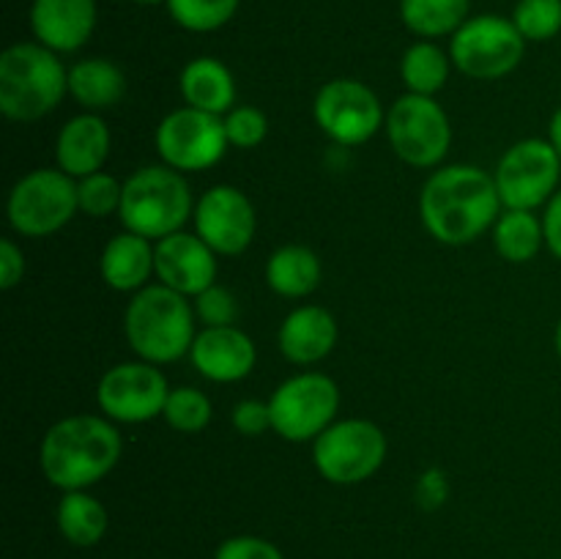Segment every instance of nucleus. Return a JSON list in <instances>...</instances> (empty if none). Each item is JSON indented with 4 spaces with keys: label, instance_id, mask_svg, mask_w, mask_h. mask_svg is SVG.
Listing matches in <instances>:
<instances>
[{
    "label": "nucleus",
    "instance_id": "nucleus-1",
    "mask_svg": "<svg viewBox=\"0 0 561 559\" xmlns=\"http://www.w3.org/2000/svg\"><path fill=\"white\" fill-rule=\"evenodd\" d=\"M502 212L504 203L496 181L474 164H449L436 170L420 192L422 225L433 239L449 247L477 241L496 225Z\"/></svg>",
    "mask_w": 561,
    "mask_h": 559
},
{
    "label": "nucleus",
    "instance_id": "nucleus-2",
    "mask_svg": "<svg viewBox=\"0 0 561 559\" xmlns=\"http://www.w3.org/2000/svg\"><path fill=\"white\" fill-rule=\"evenodd\" d=\"M121 449L124 444L113 420L75 414L44 433L38 464L44 477L60 491H88L115 469Z\"/></svg>",
    "mask_w": 561,
    "mask_h": 559
},
{
    "label": "nucleus",
    "instance_id": "nucleus-3",
    "mask_svg": "<svg viewBox=\"0 0 561 559\" xmlns=\"http://www.w3.org/2000/svg\"><path fill=\"white\" fill-rule=\"evenodd\" d=\"M124 332L140 360L168 365L192 351L197 338L195 305L168 285H146L126 307Z\"/></svg>",
    "mask_w": 561,
    "mask_h": 559
},
{
    "label": "nucleus",
    "instance_id": "nucleus-4",
    "mask_svg": "<svg viewBox=\"0 0 561 559\" xmlns=\"http://www.w3.org/2000/svg\"><path fill=\"white\" fill-rule=\"evenodd\" d=\"M69 93V69L38 42L11 44L0 55V113L31 124L53 113Z\"/></svg>",
    "mask_w": 561,
    "mask_h": 559
},
{
    "label": "nucleus",
    "instance_id": "nucleus-5",
    "mask_svg": "<svg viewBox=\"0 0 561 559\" xmlns=\"http://www.w3.org/2000/svg\"><path fill=\"white\" fill-rule=\"evenodd\" d=\"M118 217L131 233L159 241L179 233L186 219L195 217V201L179 170L168 164H148L124 181Z\"/></svg>",
    "mask_w": 561,
    "mask_h": 559
},
{
    "label": "nucleus",
    "instance_id": "nucleus-6",
    "mask_svg": "<svg viewBox=\"0 0 561 559\" xmlns=\"http://www.w3.org/2000/svg\"><path fill=\"white\" fill-rule=\"evenodd\" d=\"M80 212L77 179L60 168H38L22 175L9 192V225L27 239L58 233Z\"/></svg>",
    "mask_w": 561,
    "mask_h": 559
},
{
    "label": "nucleus",
    "instance_id": "nucleus-7",
    "mask_svg": "<svg viewBox=\"0 0 561 559\" xmlns=\"http://www.w3.org/2000/svg\"><path fill=\"white\" fill-rule=\"evenodd\" d=\"M387 460V436L370 420L332 422L312 442V464L334 486H356L376 475Z\"/></svg>",
    "mask_w": 561,
    "mask_h": 559
},
{
    "label": "nucleus",
    "instance_id": "nucleus-8",
    "mask_svg": "<svg viewBox=\"0 0 561 559\" xmlns=\"http://www.w3.org/2000/svg\"><path fill=\"white\" fill-rule=\"evenodd\" d=\"M526 38L513 20L480 14L466 20L449 42V58L471 80H502L520 66Z\"/></svg>",
    "mask_w": 561,
    "mask_h": 559
},
{
    "label": "nucleus",
    "instance_id": "nucleus-9",
    "mask_svg": "<svg viewBox=\"0 0 561 559\" xmlns=\"http://www.w3.org/2000/svg\"><path fill=\"white\" fill-rule=\"evenodd\" d=\"M340 389L327 373H299L279 384L268 398L272 431L285 442H316L334 422Z\"/></svg>",
    "mask_w": 561,
    "mask_h": 559
},
{
    "label": "nucleus",
    "instance_id": "nucleus-10",
    "mask_svg": "<svg viewBox=\"0 0 561 559\" xmlns=\"http://www.w3.org/2000/svg\"><path fill=\"white\" fill-rule=\"evenodd\" d=\"M389 146L411 168H436L453 146V126L433 96L403 93L383 121Z\"/></svg>",
    "mask_w": 561,
    "mask_h": 559
},
{
    "label": "nucleus",
    "instance_id": "nucleus-11",
    "mask_svg": "<svg viewBox=\"0 0 561 559\" xmlns=\"http://www.w3.org/2000/svg\"><path fill=\"white\" fill-rule=\"evenodd\" d=\"M559 179L561 157L553 142L542 137H526L507 148L493 173L504 208L524 212L548 206V201L559 192Z\"/></svg>",
    "mask_w": 561,
    "mask_h": 559
},
{
    "label": "nucleus",
    "instance_id": "nucleus-12",
    "mask_svg": "<svg viewBox=\"0 0 561 559\" xmlns=\"http://www.w3.org/2000/svg\"><path fill=\"white\" fill-rule=\"evenodd\" d=\"M153 140L162 162L179 173L214 168L230 146L222 115L203 113L195 107H179L164 115Z\"/></svg>",
    "mask_w": 561,
    "mask_h": 559
},
{
    "label": "nucleus",
    "instance_id": "nucleus-13",
    "mask_svg": "<svg viewBox=\"0 0 561 559\" xmlns=\"http://www.w3.org/2000/svg\"><path fill=\"white\" fill-rule=\"evenodd\" d=\"M312 115L329 140L348 148L365 146L387 121L381 99L373 93V88L348 77L327 82L316 93Z\"/></svg>",
    "mask_w": 561,
    "mask_h": 559
},
{
    "label": "nucleus",
    "instance_id": "nucleus-14",
    "mask_svg": "<svg viewBox=\"0 0 561 559\" xmlns=\"http://www.w3.org/2000/svg\"><path fill=\"white\" fill-rule=\"evenodd\" d=\"M168 395V378L157 365L146 360L121 362L99 378L96 403L107 420L137 425L162 417Z\"/></svg>",
    "mask_w": 561,
    "mask_h": 559
},
{
    "label": "nucleus",
    "instance_id": "nucleus-15",
    "mask_svg": "<svg viewBox=\"0 0 561 559\" xmlns=\"http://www.w3.org/2000/svg\"><path fill=\"white\" fill-rule=\"evenodd\" d=\"M195 233L217 255H241L252 244L257 230L255 206L250 197L230 184H217L203 192L195 203Z\"/></svg>",
    "mask_w": 561,
    "mask_h": 559
},
{
    "label": "nucleus",
    "instance_id": "nucleus-16",
    "mask_svg": "<svg viewBox=\"0 0 561 559\" xmlns=\"http://www.w3.org/2000/svg\"><path fill=\"white\" fill-rule=\"evenodd\" d=\"M153 261L159 283L192 299L217 283V252L197 233L179 230L153 241Z\"/></svg>",
    "mask_w": 561,
    "mask_h": 559
},
{
    "label": "nucleus",
    "instance_id": "nucleus-17",
    "mask_svg": "<svg viewBox=\"0 0 561 559\" xmlns=\"http://www.w3.org/2000/svg\"><path fill=\"white\" fill-rule=\"evenodd\" d=\"M190 360L208 381L233 384L250 376L257 351L250 334L239 327H203L192 343Z\"/></svg>",
    "mask_w": 561,
    "mask_h": 559
},
{
    "label": "nucleus",
    "instance_id": "nucleus-18",
    "mask_svg": "<svg viewBox=\"0 0 561 559\" xmlns=\"http://www.w3.org/2000/svg\"><path fill=\"white\" fill-rule=\"evenodd\" d=\"M96 27V0H33L31 31L53 53H77Z\"/></svg>",
    "mask_w": 561,
    "mask_h": 559
},
{
    "label": "nucleus",
    "instance_id": "nucleus-19",
    "mask_svg": "<svg viewBox=\"0 0 561 559\" xmlns=\"http://www.w3.org/2000/svg\"><path fill=\"white\" fill-rule=\"evenodd\" d=\"M110 126L99 113H82L66 121L64 129L55 140V159L64 173L71 179H85V175L99 173L110 157Z\"/></svg>",
    "mask_w": 561,
    "mask_h": 559
},
{
    "label": "nucleus",
    "instance_id": "nucleus-20",
    "mask_svg": "<svg viewBox=\"0 0 561 559\" xmlns=\"http://www.w3.org/2000/svg\"><path fill=\"white\" fill-rule=\"evenodd\" d=\"M279 351L294 365H316L332 354L337 343V321L318 305L296 307L288 312L277 334Z\"/></svg>",
    "mask_w": 561,
    "mask_h": 559
},
{
    "label": "nucleus",
    "instance_id": "nucleus-21",
    "mask_svg": "<svg viewBox=\"0 0 561 559\" xmlns=\"http://www.w3.org/2000/svg\"><path fill=\"white\" fill-rule=\"evenodd\" d=\"M99 272H102V280L113 290L137 294V290L146 288L151 274H157L153 241L146 239V236L131 233V230L113 236L102 250Z\"/></svg>",
    "mask_w": 561,
    "mask_h": 559
},
{
    "label": "nucleus",
    "instance_id": "nucleus-22",
    "mask_svg": "<svg viewBox=\"0 0 561 559\" xmlns=\"http://www.w3.org/2000/svg\"><path fill=\"white\" fill-rule=\"evenodd\" d=\"M181 96L186 107L225 115L236 107V80L217 58H195L181 71Z\"/></svg>",
    "mask_w": 561,
    "mask_h": 559
},
{
    "label": "nucleus",
    "instance_id": "nucleus-23",
    "mask_svg": "<svg viewBox=\"0 0 561 559\" xmlns=\"http://www.w3.org/2000/svg\"><path fill=\"white\" fill-rule=\"evenodd\" d=\"M69 93L85 113H102L124 99L126 77L107 58L77 60L69 69Z\"/></svg>",
    "mask_w": 561,
    "mask_h": 559
},
{
    "label": "nucleus",
    "instance_id": "nucleus-24",
    "mask_svg": "<svg viewBox=\"0 0 561 559\" xmlns=\"http://www.w3.org/2000/svg\"><path fill=\"white\" fill-rule=\"evenodd\" d=\"M323 269L316 252L301 244H285L266 261V283L285 299H305L321 285Z\"/></svg>",
    "mask_w": 561,
    "mask_h": 559
},
{
    "label": "nucleus",
    "instance_id": "nucleus-25",
    "mask_svg": "<svg viewBox=\"0 0 561 559\" xmlns=\"http://www.w3.org/2000/svg\"><path fill=\"white\" fill-rule=\"evenodd\" d=\"M55 521L64 540L77 548L96 546L110 529L107 507L88 491H64V499L55 510Z\"/></svg>",
    "mask_w": 561,
    "mask_h": 559
},
{
    "label": "nucleus",
    "instance_id": "nucleus-26",
    "mask_svg": "<svg viewBox=\"0 0 561 559\" xmlns=\"http://www.w3.org/2000/svg\"><path fill=\"white\" fill-rule=\"evenodd\" d=\"M493 244L504 261L529 263L546 244L542 219L524 208H504L502 217L493 225Z\"/></svg>",
    "mask_w": 561,
    "mask_h": 559
},
{
    "label": "nucleus",
    "instance_id": "nucleus-27",
    "mask_svg": "<svg viewBox=\"0 0 561 559\" xmlns=\"http://www.w3.org/2000/svg\"><path fill=\"white\" fill-rule=\"evenodd\" d=\"M403 25L425 42L442 36H455L469 20V0H400Z\"/></svg>",
    "mask_w": 561,
    "mask_h": 559
},
{
    "label": "nucleus",
    "instance_id": "nucleus-28",
    "mask_svg": "<svg viewBox=\"0 0 561 559\" xmlns=\"http://www.w3.org/2000/svg\"><path fill=\"white\" fill-rule=\"evenodd\" d=\"M449 64L453 58L438 44L416 42L405 49L403 60H400V77H403L409 93L436 96L447 85Z\"/></svg>",
    "mask_w": 561,
    "mask_h": 559
},
{
    "label": "nucleus",
    "instance_id": "nucleus-29",
    "mask_svg": "<svg viewBox=\"0 0 561 559\" xmlns=\"http://www.w3.org/2000/svg\"><path fill=\"white\" fill-rule=\"evenodd\" d=\"M164 5L184 31L211 33L233 20L241 0H168Z\"/></svg>",
    "mask_w": 561,
    "mask_h": 559
},
{
    "label": "nucleus",
    "instance_id": "nucleus-30",
    "mask_svg": "<svg viewBox=\"0 0 561 559\" xmlns=\"http://www.w3.org/2000/svg\"><path fill=\"white\" fill-rule=\"evenodd\" d=\"M162 417L173 431L201 433L211 422V400L195 387H175L170 389Z\"/></svg>",
    "mask_w": 561,
    "mask_h": 559
},
{
    "label": "nucleus",
    "instance_id": "nucleus-31",
    "mask_svg": "<svg viewBox=\"0 0 561 559\" xmlns=\"http://www.w3.org/2000/svg\"><path fill=\"white\" fill-rule=\"evenodd\" d=\"M513 22L526 42H548L561 31V0H518Z\"/></svg>",
    "mask_w": 561,
    "mask_h": 559
},
{
    "label": "nucleus",
    "instance_id": "nucleus-32",
    "mask_svg": "<svg viewBox=\"0 0 561 559\" xmlns=\"http://www.w3.org/2000/svg\"><path fill=\"white\" fill-rule=\"evenodd\" d=\"M121 197H124V184L107 175L104 170L85 175L77 181V201H80V212L88 217H110V214L121 212Z\"/></svg>",
    "mask_w": 561,
    "mask_h": 559
},
{
    "label": "nucleus",
    "instance_id": "nucleus-33",
    "mask_svg": "<svg viewBox=\"0 0 561 559\" xmlns=\"http://www.w3.org/2000/svg\"><path fill=\"white\" fill-rule=\"evenodd\" d=\"M222 121L228 142L236 148H257L268 135L266 115L252 104H236L230 113L222 115Z\"/></svg>",
    "mask_w": 561,
    "mask_h": 559
},
{
    "label": "nucleus",
    "instance_id": "nucleus-34",
    "mask_svg": "<svg viewBox=\"0 0 561 559\" xmlns=\"http://www.w3.org/2000/svg\"><path fill=\"white\" fill-rule=\"evenodd\" d=\"M192 305H195L197 321H201L203 327H236V318H239V299L233 296V290L214 283L211 288L197 294Z\"/></svg>",
    "mask_w": 561,
    "mask_h": 559
},
{
    "label": "nucleus",
    "instance_id": "nucleus-35",
    "mask_svg": "<svg viewBox=\"0 0 561 559\" xmlns=\"http://www.w3.org/2000/svg\"><path fill=\"white\" fill-rule=\"evenodd\" d=\"M214 559H285L283 551L272 540L257 535H236L219 543Z\"/></svg>",
    "mask_w": 561,
    "mask_h": 559
},
{
    "label": "nucleus",
    "instance_id": "nucleus-36",
    "mask_svg": "<svg viewBox=\"0 0 561 559\" xmlns=\"http://www.w3.org/2000/svg\"><path fill=\"white\" fill-rule=\"evenodd\" d=\"M230 422L244 436H261L263 431H272V411H268V400H241L233 406Z\"/></svg>",
    "mask_w": 561,
    "mask_h": 559
},
{
    "label": "nucleus",
    "instance_id": "nucleus-37",
    "mask_svg": "<svg viewBox=\"0 0 561 559\" xmlns=\"http://www.w3.org/2000/svg\"><path fill=\"white\" fill-rule=\"evenodd\" d=\"M449 497V482L444 477V471L438 469H427L425 475L420 477L416 482V502L422 504L425 510H436L447 502Z\"/></svg>",
    "mask_w": 561,
    "mask_h": 559
},
{
    "label": "nucleus",
    "instance_id": "nucleus-38",
    "mask_svg": "<svg viewBox=\"0 0 561 559\" xmlns=\"http://www.w3.org/2000/svg\"><path fill=\"white\" fill-rule=\"evenodd\" d=\"M25 274V258L11 239L0 241V288L11 290Z\"/></svg>",
    "mask_w": 561,
    "mask_h": 559
},
{
    "label": "nucleus",
    "instance_id": "nucleus-39",
    "mask_svg": "<svg viewBox=\"0 0 561 559\" xmlns=\"http://www.w3.org/2000/svg\"><path fill=\"white\" fill-rule=\"evenodd\" d=\"M542 228H546V244L551 255L561 261V190L548 201L542 214Z\"/></svg>",
    "mask_w": 561,
    "mask_h": 559
},
{
    "label": "nucleus",
    "instance_id": "nucleus-40",
    "mask_svg": "<svg viewBox=\"0 0 561 559\" xmlns=\"http://www.w3.org/2000/svg\"><path fill=\"white\" fill-rule=\"evenodd\" d=\"M548 140L553 142V148H557L559 157H561V107L553 113L551 126H548Z\"/></svg>",
    "mask_w": 561,
    "mask_h": 559
},
{
    "label": "nucleus",
    "instance_id": "nucleus-41",
    "mask_svg": "<svg viewBox=\"0 0 561 559\" xmlns=\"http://www.w3.org/2000/svg\"><path fill=\"white\" fill-rule=\"evenodd\" d=\"M137 5H157V3H168V0H131Z\"/></svg>",
    "mask_w": 561,
    "mask_h": 559
},
{
    "label": "nucleus",
    "instance_id": "nucleus-42",
    "mask_svg": "<svg viewBox=\"0 0 561 559\" xmlns=\"http://www.w3.org/2000/svg\"><path fill=\"white\" fill-rule=\"evenodd\" d=\"M557 354H559V360H561V318H559V323H557Z\"/></svg>",
    "mask_w": 561,
    "mask_h": 559
}]
</instances>
